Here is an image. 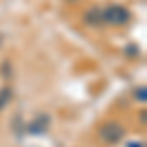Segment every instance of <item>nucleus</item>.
Listing matches in <instances>:
<instances>
[{
  "label": "nucleus",
  "mask_w": 147,
  "mask_h": 147,
  "mask_svg": "<svg viewBox=\"0 0 147 147\" xmlns=\"http://www.w3.org/2000/svg\"><path fill=\"white\" fill-rule=\"evenodd\" d=\"M84 24L86 26H102V10L98 8H90V10H86L84 14Z\"/></svg>",
  "instance_id": "obj_4"
},
{
  "label": "nucleus",
  "mask_w": 147,
  "mask_h": 147,
  "mask_svg": "<svg viewBox=\"0 0 147 147\" xmlns=\"http://www.w3.org/2000/svg\"><path fill=\"white\" fill-rule=\"evenodd\" d=\"M129 10L122 4H110L102 10V24H110V26H124L129 22Z\"/></svg>",
  "instance_id": "obj_1"
},
{
  "label": "nucleus",
  "mask_w": 147,
  "mask_h": 147,
  "mask_svg": "<svg viewBox=\"0 0 147 147\" xmlns=\"http://www.w3.org/2000/svg\"><path fill=\"white\" fill-rule=\"evenodd\" d=\"M47 125H49V116H37L35 120H32V124L26 125V129H28V134L39 136L47 129Z\"/></svg>",
  "instance_id": "obj_3"
},
{
  "label": "nucleus",
  "mask_w": 147,
  "mask_h": 147,
  "mask_svg": "<svg viewBox=\"0 0 147 147\" xmlns=\"http://www.w3.org/2000/svg\"><path fill=\"white\" fill-rule=\"evenodd\" d=\"M2 75H4L6 79H8V77L12 75V71H10V63H8V61H6V63L2 65Z\"/></svg>",
  "instance_id": "obj_7"
},
{
  "label": "nucleus",
  "mask_w": 147,
  "mask_h": 147,
  "mask_svg": "<svg viewBox=\"0 0 147 147\" xmlns=\"http://www.w3.org/2000/svg\"><path fill=\"white\" fill-rule=\"evenodd\" d=\"M136 98L137 100H141V102H145V98H147V94H145V86H139L136 90Z\"/></svg>",
  "instance_id": "obj_6"
},
{
  "label": "nucleus",
  "mask_w": 147,
  "mask_h": 147,
  "mask_svg": "<svg viewBox=\"0 0 147 147\" xmlns=\"http://www.w3.org/2000/svg\"><path fill=\"white\" fill-rule=\"evenodd\" d=\"M98 136L104 143H108V145H116V143H120L125 136V129L122 124H118V122H106V124L100 125V129H98Z\"/></svg>",
  "instance_id": "obj_2"
},
{
  "label": "nucleus",
  "mask_w": 147,
  "mask_h": 147,
  "mask_svg": "<svg viewBox=\"0 0 147 147\" xmlns=\"http://www.w3.org/2000/svg\"><path fill=\"white\" fill-rule=\"evenodd\" d=\"M127 147H143V143H137V141H134V143H129Z\"/></svg>",
  "instance_id": "obj_8"
},
{
  "label": "nucleus",
  "mask_w": 147,
  "mask_h": 147,
  "mask_svg": "<svg viewBox=\"0 0 147 147\" xmlns=\"http://www.w3.org/2000/svg\"><path fill=\"white\" fill-rule=\"evenodd\" d=\"M12 100V88L10 86H4V88H0V110H4Z\"/></svg>",
  "instance_id": "obj_5"
}]
</instances>
